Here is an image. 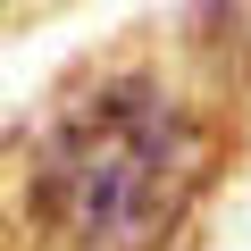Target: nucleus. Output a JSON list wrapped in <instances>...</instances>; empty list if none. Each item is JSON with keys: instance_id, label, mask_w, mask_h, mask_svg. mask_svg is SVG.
Listing matches in <instances>:
<instances>
[{"instance_id": "f257e3e1", "label": "nucleus", "mask_w": 251, "mask_h": 251, "mask_svg": "<svg viewBox=\"0 0 251 251\" xmlns=\"http://www.w3.org/2000/svg\"><path fill=\"white\" fill-rule=\"evenodd\" d=\"M218 184V109L151 59L84 75L17 168L42 251H176Z\"/></svg>"}, {"instance_id": "f03ea898", "label": "nucleus", "mask_w": 251, "mask_h": 251, "mask_svg": "<svg viewBox=\"0 0 251 251\" xmlns=\"http://www.w3.org/2000/svg\"><path fill=\"white\" fill-rule=\"evenodd\" d=\"M0 9H9V0H0Z\"/></svg>"}]
</instances>
